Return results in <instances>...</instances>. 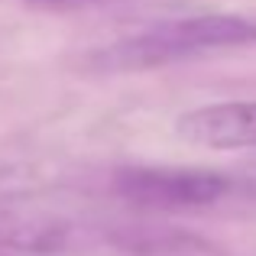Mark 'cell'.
I'll return each instance as SVG.
<instances>
[{
	"label": "cell",
	"mask_w": 256,
	"mask_h": 256,
	"mask_svg": "<svg viewBox=\"0 0 256 256\" xmlns=\"http://www.w3.org/2000/svg\"><path fill=\"white\" fill-rule=\"evenodd\" d=\"M114 192L146 211H201L234 192V178L201 166H120L110 178Z\"/></svg>",
	"instance_id": "2"
},
{
	"label": "cell",
	"mask_w": 256,
	"mask_h": 256,
	"mask_svg": "<svg viewBox=\"0 0 256 256\" xmlns=\"http://www.w3.org/2000/svg\"><path fill=\"white\" fill-rule=\"evenodd\" d=\"M36 10H56V13H68V10H84V6H100L107 0H26Z\"/></svg>",
	"instance_id": "5"
},
{
	"label": "cell",
	"mask_w": 256,
	"mask_h": 256,
	"mask_svg": "<svg viewBox=\"0 0 256 256\" xmlns=\"http://www.w3.org/2000/svg\"><path fill=\"white\" fill-rule=\"evenodd\" d=\"M178 140L211 152L256 150V100H214L175 120Z\"/></svg>",
	"instance_id": "3"
},
{
	"label": "cell",
	"mask_w": 256,
	"mask_h": 256,
	"mask_svg": "<svg viewBox=\"0 0 256 256\" xmlns=\"http://www.w3.org/2000/svg\"><path fill=\"white\" fill-rule=\"evenodd\" d=\"M253 42L256 20L234 16V13L175 16L84 52L82 68L91 75H130V72L166 68V65L201 58L224 49H244Z\"/></svg>",
	"instance_id": "1"
},
{
	"label": "cell",
	"mask_w": 256,
	"mask_h": 256,
	"mask_svg": "<svg viewBox=\"0 0 256 256\" xmlns=\"http://www.w3.org/2000/svg\"><path fill=\"white\" fill-rule=\"evenodd\" d=\"M104 240L117 256H227L224 246L204 234L152 220L110 227Z\"/></svg>",
	"instance_id": "4"
}]
</instances>
